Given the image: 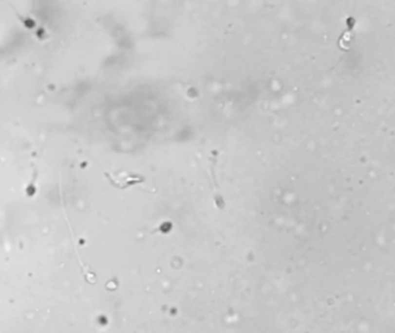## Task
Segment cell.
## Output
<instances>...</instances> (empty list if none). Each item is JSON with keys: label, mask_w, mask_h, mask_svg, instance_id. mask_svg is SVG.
Instances as JSON below:
<instances>
[{"label": "cell", "mask_w": 395, "mask_h": 333, "mask_svg": "<svg viewBox=\"0 0 395 333\" xmlns=\"http://www.w3.org/2000/svg\"><path fill=\"white\" fill-rule=\"evenodd\" d=\"M105 176L109 181L110 184L116 189H119V190H124V189L129 188V186L138 184V183L143 182L142 177L134 175H124V174L115 175V174H110L108 172H106Z\"/></svg>", "instance_id": "1"}, {"label": "cell", "mask_w": 395, "mask_h": 333, "mask_svg": "<svg viewBox=\"0 0 395 333\" xmlns=\"http://www.w3.org/2000/svg\"><path fill=\"white\" fill-rule=\"evenodd\" d=\"M38 168L33 167V173H32V179L30 182L27 184L26 189H24V192H26L27 197H34L38 192V188H36V181H38Z\"/></svg>", "instance_id": "2"}, {"label": "cell", "mask_w": 395, "mask_h": 333, "mask_svg": "<svg viewBox=\"0 0 395 333\" xmlns=\"http://www.w3.org/2000/svg\"><path fill=\"white\" fill-rule=\"evenodd\" d=\"M11 6L14 8V13H15V15H17L18 20L20 21V23L22 24L24 28H26V29H34V28H36V27H38V22H36V20H34L33 18L29 17V15L20 14L13 5H11Z\"/></svg>", "instance_id": "3"}]
</instances>
